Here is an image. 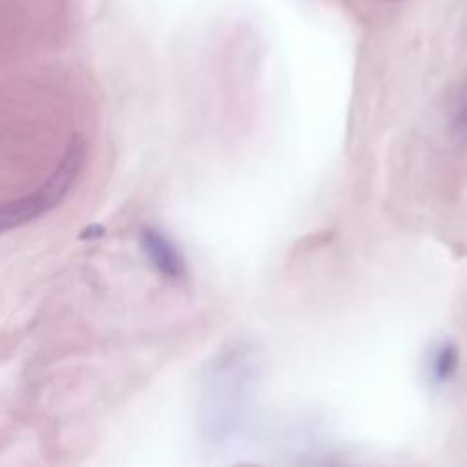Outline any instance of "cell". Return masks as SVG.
<instances>
[{
    "mask_svg": "<svg viewBox=\"0 0 467 467\" xmlns=\"http://www.w3.org/2000/svg\"><path fill=\"white\" fill-rule=\"evenodd\" d=\"M84 161L86 144L80 137H73L62 161L42 186L16 201L0 204V234L27 224L60 204L80 175Z\"/></svg>",
    "mask_w": 467,
    "mask_h": 467,
    "instance_id": "1",
    "label": "cell"
},
{
    "mask_svg": "<svg viewBox=\"0 0 467 467\" xmlns=\"http://www.w3.org/2000/svg\"><path fill=\"white\" fill-rule=\"evenodd\" d=\"M140 246L155 270L164 277L181 279L186 275V263L182 254L161 230L144 226L140 230Z\"/></svg>",
    "mask_w": 467,
    "mask_h": 467,
    "instance_id": "2",
    "label": "cell"
},
{
    "mask_svg": "<svg viewBox=\"0 0 467 467\" xmlns=\"http://www.w3.org/2000/svg\"><path fill=\"white\" fill-rule=\"evenodd\" d=\"M458 348L454 343H441L434 354H432V361H431V370L436 381L443 383L447 379L452 378V374L458 368Z\"/></svg>",
    "mask_w": 467,
    "mask_h": 467,
    "instance_id": "3",
    "label": "cell"
},
{
    "mask_svg": "<svg viewBox=\"0 0 467 467\" xmlns=\"http://www.w3.org/2000/svg\"><path fill=\"white\" fill-rule=\"evenodd\" d=\"M100 235H104V226H100V224H89L80 232V239H89V241L97 239Z\"/></svg>",
    "mask_w": 467,
    "mask_h": 467,
    "instance_id": "4",
    "label": "cell"
},
{
    "mask_svg": "<svg viewBox=\"0 0 467 467\" xmlns=\"http://www.w3.org/2000/svg\"><path fill=\"white\" fill-rule=\"evenodd\" d=\"M390 2H396V0H390Z\"/></svg>",
    "mask_w": 467,
    "mask_h": 467,
    "instance_id": "5",
    "label": "cell"
}]
</instances>
